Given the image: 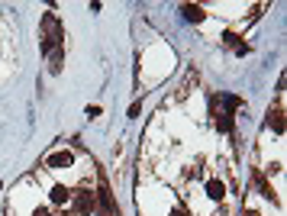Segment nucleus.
I'll return each instance as SVG.
<instances>
[{
  "label": "nucleus",
  "instance_id": "f257e3e1",
  "mask_svg": "<svg viewBox=\"0 0 287 216\" xmlns=\"http://www.w3.org/2000/svg\"><path fill=\"white\" fill-rule=\"evenodd\" d=\"M71 200H74V210L81 216L97 210V197H94V191H77V194H71Z\"/></svg>",
  "mask_w": 287,
  "mask_h": 216
},
{
  "label": "nucleus",
  "instance_id": "f03ea898",
  "mask_svg": "<svg viewBox=\"0 0 287 216\" xmlns=\"http://www.w3.org/2000/svg\"><path fill=\"white\" fill-rule=\"evenodd\" d=\"M94 197H97V203H100L103 216H113V213H116V200H113V194H110L107 181H100V187H97V191H94Z\"/></svg>",
  "mask_w": 287,
  "mask_h": 216
},
{
  "label": "nucleus",
  "instance_id": "7ed1b4c3",
  "mask_svg": "<svg viewBox=\"0 0 287 216\" xmlns=\"http://www.w3.org/2000/svg\"><path fill=\"white\" fill-rule=\"evenodd\" d=\"M74 165V155L71 152H55V155H49L46 158V168L52 171H62V168H71Z\"/></svg>",
  "mask_w": 287,
  "mask_h": 216
},
{
  "label": "nucleus",
  "instance_id": "20e7f679",
  "mask_svg": "<svg viewBox=\"0 0 287 216\" xmlns=\"http://www.w3.org/2000/svg\"><path fill=\"white\" fill-rule=\"evenodd\" d=\"M207 197H210V200H223V197H226V184H223V181H207Z\"/></svg>",
  "mask_w": 287,
  "mask_h": 216
},
{
  "label": "nucleus",
  "instance_id": "39448f33",
  "mask_svg": "<svg viewBox=\"0 0 287 216\" xmlns=\"http://www.w3.org/2000/svg\"><path fill=\"white\" fill-rule=\"evenodd\" d=\"M268 126L281 136L284 133V110H268Z\"/></svg>",
  "mask_w": 287,
  "mask_h": 216
},
{
  "label": "nucleus",
  "instance_id": "423d86ee",
  "mask_svg": "<svg viewBox=\"0 0 287 216\" xmlns=\"http://www.w3.org/2000/svg\"><path fill=\"white\" fill-rule=\"evenodd\" d=\"M68 200H71V191H68L65 184H55V187H52V203H55V206H62V203H68Z\"/></svg>",
  "mask_w": 287,
  "mask_h": 216
},
{
  "label": "nucleus",
  "instance_id": "0eeeda50",
  "mask_svg": "<svg viewBox=\"0 0 287 216\" xmlns=\"http://www.w3.org/2000/svg\"><path fill=\"white\" fill-rule=\"evenodd\" d=\"M184 16H187L190 23H200L207 13H203V7H197V4H184Z\"/></svg>",
  "mask_w": 287,
  "mask_h": 216
},
{
  "label": "nucleus",
  "instance_id": "6e6552de",
  "mask_svg": "<svg viewBox=\"0 0 287 216\" xmlns=\"http://www.w3.org/2000/svg\"><path fill=\"white\" fill-rule=\"evenodd\" d=\"M216 116V129L220 133H232V113H213Z\"/></svg>",
  "mask_w": 287,
  "mask_h": 216
},
{
  "label": "nucleus",
  "instance_id": "1a4fd4ad",
  "mask_svg": "<svg viewBox=\"0 0 287 216\" xmlns=\"http://www.w3.org/2000/svg\"><path fill=\"white\" fill-rule=\"evenodd\" d=\"M223 103H226V113H232V110L242 107V97H236V94H223Z\"/></svg>",
  "mask_w": 287,
  "mask_h": 216
},
{
  "label": "nucleus",
  "instance_id": "9d476101",
  "mask_svg": "<svg viewBox=\"0 0 287 216\" xmlns=\"http://www.w3.org/2000/svg\"><path fill=\"white\" fill-rule=\"evenodd\" d=\"M58 71H62V52L52 55V74H58Z\"/></svg>",
  "mask_w": 287,
  "mask_h": 216
},
{
  "label": "nucleus",
  "instance_id": "9b49d317",
  "mask_svg": "<svg viewBox=\"0 0 287 216\" xmlns=\"http://www.w3.org/2000/svg\"><path fill=\"white\" fill-rule=\"evenodd\" d=\"M223 42H226V46H232V49H236V46H239V36H236V32H223Z\"/></svg>",
  "mask_w": 287,
  "mask_h": 216
},
{
  "label": "nucleus",
  "instance_id": "f8f14e48",
  "mask_svg": "<svg viewBox=\"0 0 287 216\" xmlns=\"http://www.w3.org/2000/svg\"><path fill=\"white\" fill-rule=\"evenodd\" d=\"M139 113H142V100H133V107H129V119H136Z\"/></svg>",
  "mask_w": 287,
  "mask_h": 216
},
{
  "label": "nucleus",
  "instance_id": "ddd939ff",
  "mask_svg": "<svg viewBox=\"0 0 287 216\" xmlns=\"http://www.w3.org/2000/svg\"><path fill=\"white\" fill-rule=\"evenodd\" d=\"M32 216H49V206H36V210H32Z\"/></svg>",
  "mask_w": 287,
  "mask_h": 216
},
{
  "label": "nucleus",
  "instance_id": "4468645a",
  "mask_svg": "<svg viewBox=\"0 0 287 216\" xmlns=\"http://www.w3.org/2000/svg\"><path fill=\"white\" fill-rule=\"evenodd\" d=\"M168 216H184V210H171V213H168Z\"/></svg>",
  "mask_w": 287,
  "mask_h": 216
},
{
  "label": "nucleus",
  "instance_id": "2eb2a0df",
  "mask_svg": "<svg viewBox=\"0 0 287 216\" xmlns=\"http://www.w3.org/2000/svg\"><path fill=\"white\" fill-rule=\"evenodd\" d=\"M245 216H258V213H255V210H249V213H245Z\"/></svg>",
  "mask_w": 287,
  "mask_h": 216
}]
</instances>
